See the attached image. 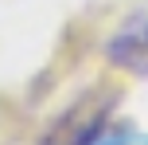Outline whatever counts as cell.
<instances>
[{
  "label": "cell",
  "instance_id": "obj_1",
  "mask_svg": "<svg viewBox=\"0 0 148 145\" xmlns=\"http://www.w3.org/2000/svg\"><path fill=\"white\" fill-rule=\"evenodd\" d=\"M117 106V90H90L78 102H70L59 118L43 130L35 145H86L109 126V114Z\"/></svg>",
  "mask_w": 148,
  "mask_h": 145
},
{
  "label": "cell",
  "instance_id": "obj_2",
  "mask_svg": "<svg viewBox=\"0 0 148 145\" xmlns=\"http://www.w3.org/2000/svg\"><path fill=\"white\" fill-rule=\"evenodd\" d=\"M105 59L133 78H148V4L133 8L117 24V31L105 39Z\"/></svg>",
  "mask_w": 148,
  "mask_h": 145
},
{
  "label": "cell",
  "instance_id": "obj_3",
  "mask_svg": "<svg viewBox=\"0 0 148 145\" xmlns=\"http://www.w3.org/2000/svg\"><path fill=\"white\" fill-rule=\"evenodd\" d=\"M133 141V126H121V122H109L101 133H97L94 141H86V145H129Z\"/></svg>",
  "mask_w": 148,
  "mask_h": 145
}]
</instances>
